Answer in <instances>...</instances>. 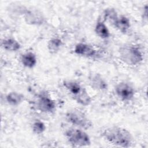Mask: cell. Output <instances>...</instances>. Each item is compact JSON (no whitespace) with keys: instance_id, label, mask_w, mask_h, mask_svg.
Here are the masks:
<instances>
[{"instance_id":"cell-9","label":"cell","mask_w":148,"mask_h":148,"mask_svg":"<svg viewBox=\"0 0 148 148\" xmlns=\"http://www.w3.org/2000/svg\"><path fill=\"white\" fill-rule=\"evenodd\" d=\"M113 25L121 32L125 33L130 27V21L126 16L123 15L118 16Z\"/></svg>"},{"instance_id":"cell-18","label":"cell","mask_w":148,"mask_h":148,"mask_svg":"<svg viewBox=\"0 0 148 148\" xmlns=\"http://www.w3.org/2000/svg\"><path fill=\"white\" fill-rule=\"evenodd\" d=\"M117 16H118V15L117 14L116 12L114 9H107L105 11V17L112 25L113 24V23L115 21V20H116V18L117 17Z\"/></svg>"},{"instance_id":"cell-14","label":"cell","mask_w":148,"mask_h":148,"mask_svg":"<svg viewBox=\"0 0 148 148\" xmlns=\"http://www.w3.org/2000/svg\"><path fill=\"white\" fill-rule=\"evenodd\" d=\"M23 95L16 92H11L6 96L7 102L12 105H18L23 100Z\"/></svg>"},{"instance_id":"cell-17","label":"cell","mask_w":148,"mask_h":148,"mask_svg":"<svg viewBox=\"0 0 148 148\" xmlns=\"http://www.w3.org/2000/svg\"><path fill=\"white\" fill-rule=\"evenodd\" d=\"M46 127L45 124L41 121H36L32 125V130L36 134H40L45 130Z\"/></svg>"},{"instance_id":"cell-12","label":"cell","mask_w":148,"mask_h":148,"mask_svg":"<svg viewBox=\"0 0 148 148\" xmlns=\"http://www.w3.org/2000/svg\"><path fill=\"white\" fill-rule=\"evenodd\" d=\"M90 82L91 86L97 89L103 90L106 89L107 87V84L106 82L98 74L92 75L90 78Z\"/></svg>"},{"instance_id":"cell-10","label":"cell","mask_w":148,"mask_h":148,"mask_svg":"<svg viewBox=\"0 0 148 148\" xmlns=\"http://www.w3.org/2000/svg\"><path fill=\"white\" fill-rule=\"evenodd\" d=\"M21 61L24 66L32 68L36 64V57L33 53L27 52L22 55Z\"/></svg>"},{"instance_id":"cell-15","label":"cell","mask_w":148,"mask_h":148,"mask_svg":"<svg viewBox=\"0 0 148 148\" xmlns=\"http://www.w3.org/2000/svg\"><path fill=\"white\" fill-rule=\"evenodd\" d=\"M25 20L27 23H31L32 24H41L43 22V18L41 15L38 12H29L26 13Z\"/></svg>"},{"instance_id":"cell-5","label":"cell","mask_w":148,"mask_h":148,"mask_svg":"<svg viewBox=\"0 0 148 148\" xmlns=\"http://www.w3.org/2000/svg\"><path fill=\"white\" fill-rule=\"evenodd\" d=\"M66 117L71 123L85 129L89 128L92 125L91 122L84 113L78 110L73 109L68 112Z\"/></svg>"},{"instance_id":"cell-4","label":"cell","mask_w":148,"mask_h":148,"mask_svg":"<svg viewBox=\"0 0 148 148\" xmlns=\"http://www.w3.org/2000/svg\"><path fill=\"white\" fill-rule=\"evenodd\" d=\"M66 136L69 143L75 146H86L91 143L88 134L80 130L69 129L66 132Z\"/></svg>"},{"instance_id":"cell-13","label":"cell","mask_w":148,"mask_h":148,"mask_svg":"<svg viewBox=\"0 0 148 148\" xmlns=\"http://www.w3.org/2000/svg\"><path fill=\"white\" fill-rule=\"evenodd\" d=\"M95 32L98 36L103 39H106L109 37L110 32L107 26L102 21H98L95 27Z\"/></svg>"},{"instance_id":"cell-11","label":"cell","mask_w":148,"mask_h":148,"mask_svg":"<svg viewBox=\"0 0 148 148\" xmlns=\"http://www.w3.org/2000/svg\"><path fill=\"white\" fill-rule=\"evenodd\" d=\"M2 46L4 49L11 51H17L20 48V45L18 41L13 38L3 39L2 42Z\"/></svg>"},{"instance_id":"cell-8","label":"cell","mask_w":148,"mask_h":148,"mask_svg":"<svg viewBox=\"0 0 148 148\" xmlns=\"http://www.w3.org/2000/svg\"><path fill=\"white\" fill-rule=\"evenodd\" d=\"M74 51L76 54L86 57H91L96 54V50L92 46L82 43L77 44Z\"/></svg>"},{"instance_id":"cell-1","label":"cell","mask_w":148,"mask_h":148,"mask_svg":"<svg viewBox=\"0 0 148 148\" xmlns=\"http://www.w3.org/2000/svg\"><path fill=\"white\" fill-rule=\"evenodd\" d=\"M102 136L109 142L121 147H129L132 142V137L126 129L119 127H111L102 132Z\"/></svg>"},{"instance_id":"cell-16","label":"cell","mask_w":148,"mask_h":148,"mask_svg":"<svg viewBox=\"0 0 148 148\" xmlns=\"http://www.w3.org/2000/svg\"><path fill=\"white\" fill-rule=\"evenodd\" d=\"M61 46L62 42L60 39L53 38L49 41L47 47L50 53H54L59 50Z\"/></svg>"},{"instance_id":"cell-7","label":"cell","mask_w":148,"mask_h":148,"mask_svg":"<svg viewBox=\"0 0 148 148\" xmlns=\"http://www.w3.org/2000/svg\"><path fill=\"white\" fill-rule=\"evenodd\" d=\"M37 106L41 112L50 113L55 109L56 103L48 95L42 94L38 97Z\"/></svg>"},{"instance_id":"cell-6","label":"cell","mask_w":148,"mask_h":148,"mask_svg":"<svg viewBox=\"0 0 148 148\" xmlns=\"http://www.w3.org/2000/svg\"><path fill=\"white\" fill-rule=\"evenodd\" d=\"M115 91L118 97L124 101L131 100L135 95L133 87L126 83H119L116 87Z\"/></svg>"},{"instance_id":"cell-3","label":"cell","mask_w":148,"mask_h":148,"mask_svg":"<svg viewBox=\"0 0 148 148\" xmlns=\"http://www.w3.org/2000/svg\"><path fill=\"white\" fill-rule=\"evenodd\" d=\"M120 59L128 65H136L143 60V56L140 50L134 46H126L120 50Z\"/></svg>"},{"instance_id":"cell-2","label":"cell","mask_w":148,"mask_h":148,"mask_svg":"<svg viewBox=\"0 0 148 148\" xmlns=\"http://www.w3.org/2000/svg\"><path fill=\"white\" fill-rule=\"evenodd\" d=\"M63 85L77 102L84 106L88 105L91 103V97L86 89L78 82L73 80H65L63 82Z\"/></svg>"}]
</instances>
